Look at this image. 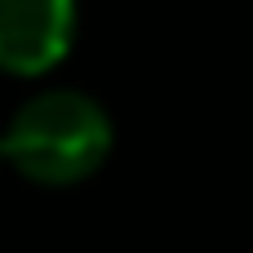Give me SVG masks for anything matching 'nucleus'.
I'll return each instance as SVG.
<instances>
[{"mask_svg": "<svg viewBox=\"0 0 253 253\" xmlns=\"http://www.w3.org/2000/svg\"><path fill=\"white\" fill-rule=\"evenodd\" d=\"M76 9L67 0H0V67L40 76L71 49Z\"/></svg>", "mask_w": 253, "mask_h": 253, "instance_id": "f03ea898", "label": "nucleus"}, {"mask_svg": "<svg viewBox=\"0 0 253 253\" xmlns=\"http://www.w3.org/2000/svg\"><path fill=\"white\" fill-rule=\"evenodd\" d=\"M111 142L116 129L98 98L80 89H44L9 116L0 133V156L27 182L71 187L102 169Z\"/></svg>", "mask_w": 253, "mask_h": 253, "instance_id": "f257e3e1", "label": "nucleus"}]
</instances>
